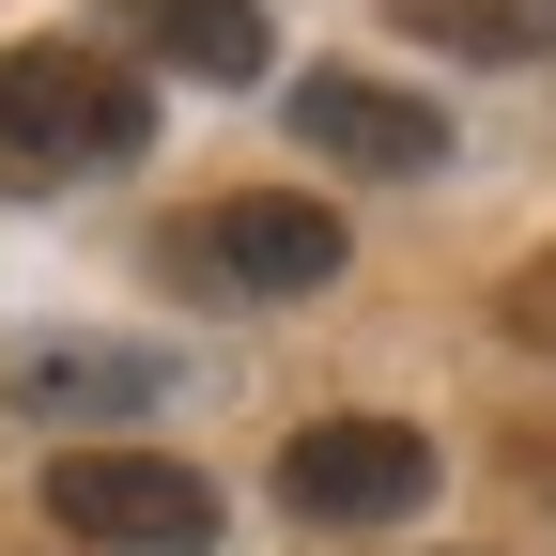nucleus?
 I'll use <instances>...</instances> for the list:
<instances>
[{"instance_id":"obj_1","label":"nucleus","mask_w":556,"mask_h":556,"mask_svg":"<svg viewBox=\"0 0 556 556\" xmlns=\"http://www.w3.org/2000/svg\"><path fill=\"white\" fill-rule=\"evenodd\" d=\"M139 139H155V93H139L124 47H93V31L0 47V186H16V201H62V186L124 170Z\"/></svg>"},{"instance_id":"obj_2","label":"nucleus","mask_w":556,"mask_h":556,"mask_svg":"<svg viewBox=\"0 0 556 556\" xmlns=\"http://www.w3.org/2000/svg\"><path fill=\"white\" fill-rule=\"evenodd\" d=\"M340 263H356L340 201H294V186H232V201H201V217H170V232H155V278H170V294H217V309L325 294Z\"/></svg>"},{"instance_id":"obj_3","label":"nucleus","mask_w":556,"mask_h":556,"mask_svg":"<svg viewBox=\"0 0 556 556\" xmlns=\"http://www.w3.org/2000/svg\"><path fill=\"white\" fill-rule=\"evenodd\" d=\"M47 526L78 556H201L217 541V479L170 448H62L47 464Z\"/></svg>"},{"instance_id":"obj_4","label":"nucleus","mask_w":556,"mask_h":556,"mask_svg":"<svg viewBox=\"0 0 556 556\" xmlns=\"http://www.w3.org/2000/svg\"><path fill=\"white\" fill-rule=\"evenodd\" d=\"M417 495H433V433H402V417H309L278 448V510L294 526H402Z\"/></svg>"},{"instance_id":"obj_5","label":"nucleus","mask_w":556,"mask_h":556,"mask_svg":"<svg viewBox=\"0 0 556 556\" xmlns=\"http://www.w3.org/2000/svg\"><path fill=\"white\" fill-rule=\"evenodd\" d=\"M294 139H309L325 170H371V186H417V170L448 155V109H417V93H387V78H340V62H325V78L294 93Z\"/></svg>"},{"instance_id":"obj_6","label":"nucleus","mask_w":556,"mask_h":556,"mask_svg":"<svg viewBox=\"0 0 556 556\" xmlns=\"http://www.w3.org/2000/svg\"><path fill=\"white\" fill-rule=\"evenodd\" d=\"M124 62H170V78H263V0H109Z\"/></svg>"},{"instance_id":"obj_7","label":"nucleus","mask_w":556,"mask_h":556,"mask_svg":"<svg viewBox=\"0 0 556 556\" xmlns=\"http://www.w3.org/2000/svg\"><path fill=\"white\" fill-rule=\"evenodd\" d=\"M387 16L448 62H556V0H387Z\"/></svg>"},{"instance_id":"obj_8","label":"nucleus","mask_w":556,"mask_h":556,"mask_svg":"<svg viewBox=\"0 0 556 556\" xmlns=\"http://www.w3.org/2000/svg\"><path fill=\"white\" fill-rule=\"evenodd\" d=\"M16 402H155V356H124V340H62V356H16Z\"/></svg>"},{"instance_id":"obj_9","label":"nucleus","mask_w":556,"mask_h":556,"mask_svg":"<svg viewBox=\"0 0 556 556\" xmlns=\"http://www.w3.org/2000/svg\"><path fill=\"white\" fill-rule=\"evenodd\" d=\"M495 325L526 340V356H556V263H526V278H510V294H495Z\"/></svg>"},{"instance_id":"obj_10","label":"nucleus","mask_w":556,"mask_h":556,"mask_svg":"<svg viewBox=\"0 0 556 556\" xmlns=\"http://www.w3.org/2000/svg\"><path fill=\"white\" fill-rule=\"evenodd\" d=\"M510 464H541V495H556V433H510Z\"/></svg>"}]
</instances>
